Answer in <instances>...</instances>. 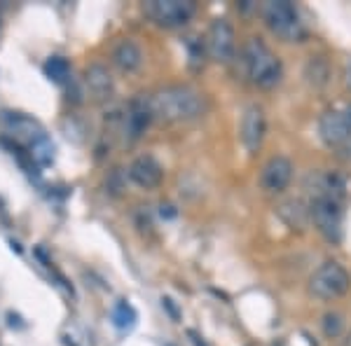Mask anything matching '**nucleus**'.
Returning <instances> with one entry per match:
<instances>
[{"label": "nucleus", "mask_w": 351, "mask_h": 346, "mask_svg": "<svg viewBox=\"0 0 351 346\" xmlns=\"http://www.w3.org/2000/svg\"><path fill=\"white\" fill-rule=\"evenodd\" d=\"M319 136L328 147H342L351 143V106L324 112L319 120Z\"/></svg>", "instance_id": "obj_7"}, {"label": "nucleus", "mask_w": 351, "mask_h": 346, "mask_svg": "<svg viewBox=\"0 0 351 346\" xmlns=\"http://www.w3.org/2000/svg\"><path fill=\"white\" fill-rule=\"evenodd\" d=\"M321 328H324V334L328 339H335L342 334V328H344V319L342 314H337V311H328L324 316V321H321Z\"/></svg>", "instance_id": "obj_22"}, {"label": "nucleus", "mask_w": 351, "mask_h": 346, "mask_svg": "<svg viewBox=\"0 0 351 346\" xmlns=\"http://www.w3.org/2000/svg\"><path fill=\"white\" fill-rule=\"evenodd\" d=\"M28 157L36 166H49L54 162V143L45 136V138L36 140L31 147H28Z\"/></svg>", "instance_id": "obj_19"}, {"label": "nucleus", "mask_w": 351, "mask_h": 346, "mask_svg": "<svg viewBox=\"0 0 351 346\" xmlns=\"http://www.w3.org/2000/svg\"><path fill=\"white\" fill-rule=\"evenodd\" d=\"M309 220L328 241L339 243L344 234V211L339 201H311Z\"/></svg>", "instance_id": "obj_6"}, {"label": "nucleus", "mask_w": 351, "mask_h": 346, "mask_svg": "<svg viewBox=\"0 0 351 346\" xmlns=\"http://www.w3.org/2000/svg\"><path fill=\"white\" fill-rule=\"evenodd\" d=\"M304 192L311 201H339L344 197V178L332 171H311L304 178Z\"/></svg>", "instance_id": "obj_9"}, {"label": "nucleus", "mask_w": 351, "mask_h": 346, "mask_svg": "<svg viewBox=\"0 0 351 346\" xmlns=\"http://www.w3.org/2000/svg\"><path fill=\"white\" fill-rule=\"evenodd\" d=\"M243 68L246 75L256 87L260 89H274L284 77V68L281 61L260 38H248L243 45Z\"/></svg>", "instance_id": "obj_2"}, {"label": "nucleus", "mask_w": 351, "mask_h": 346, "mask_svg": "<svg viewBox=\"0 0 351 346\" xmlns=\"http://www.w3.org/2000/svg\"><path fill=\"white\" fill-rule=\"evenodd\" d=\"M162 218H176V211H173V206H169V203H162Z\"/></svg>", "instance_id": "obj_24"}, {"label": "nucleus", "mask_w": 351, "mask_h": 346, "mask_svg": "<svg viewBox=\"0 0 351 346\" xmlns=\"http://www.w3.org/2000/svg\"><path fill=\"white\" fill-rule=\"evenodd\" d=\"M263 16L269 31L284 42H302L307 38V28L300 21L298 8L288 0H269L263 5Z\"/></svg>", "instance_id": "obj_3"}, {"label": "nucleus", "mask_w": 351, "mask_h": 346, "mask_svg": "<svg viewBox=\"0 0 351 346\" xmlns=\"http://www.w3.org/2000/svg\"><path fill=\"white\" fill-rule=\"evenodd\" d=\"M293 178V164L288 157H271V160L263 166V173H260V185L267 192H284L288 183Z\"/></svg>", "instance_id": "obj_13"}, {"label": "nucleus", "mask_w": 351, "mask_h": 346, "mask_svg": "<svg viewBox=\"0 0 351 346\" xmlns=\"http://www.w3.org/2000/svg\"><path fill=\"white\" fill-rule=\"evenodd\" d=\"M0 122H3L5 132L12 136L14 140H19V143H24L31 147L36 140L45 138V129L43 124L38 120H33V117L24 115V112H3L0 115Z\"/></svg>", "instance_id": "obj_10"}, {"label": "nucleus", "mask_w": 351, "mask_h": 346, "mask_svg": "<svg viewBox=\"0 0 351 346\" xmlns=\"http://www.w3.org/2000/svg\"><path fill=\"white\" fill-rule=\"evenodd\" d=\"M162 306H164V309L169 311V314L173 316V321H178V319H180V311H178V309H176V306H173V299H171V297H162Z\"/></svg>", "instance_id": "obj_23"}, {"label": "nucleus", "mask_w": 351, "mask_h": 346, "mask_svg": "<svg viewBox=\"0 0 351 346\" xmlns=\"http://www.w3.org/2000/svg\"><path fill=\"white\" fill-rule=\"evenodd\" d=\"M279 215L293 227V230H295V227H298V230H302V227L307 225V220H309V208H304L300 201L291 199V201H286V203H281V206H279Z\"/></svg>", "instance_id": "obj_17"}, {"label": "nucleus", "mask_w": 351, "mask_h": 346, "mask_svg": "<svg viewBox=\"0 0 351 346\" xmlns=\"http://www.w3.org/2000/svg\"><path fill=\"white\" fill-rule=\"evenodd\" d=\"M307 80L314 84V87H324V84L328 82V66L324 64L321 59H311L307 64Z\"/></svg>", "instance_id": "obj_21"}, {"label": "nucleus", "mask_w": 351, "mask_h": 346, "mask_svg": "<svg viewBox=\"0 0 351 346\" xmlns=\"http://www.w3.org/2000/svg\"><path fill=\"white\" fill-rule=\"evenodd\" d=\"M344 77H347V87L351 89V61L347 64V71H344Z\"/></svg>", "instance_id": "obj_25"}, {"label": "nucleus", "mask_w": 351, "mask_h": 346, "mask_svg": "<svg viewBox=\"0 0 351 346\" xmlns=\"http://www.w3.org/2000/svg\"><path fill=\"white\" fill-rule=\"evenodd\" d=\"M112 325L117 328V330H132V328L136 325V321H138V314H136V309L129 302H124V299H120L115 306H112Z\"/></svg>", "instance_id": "obj_18"}, {"label": "nucleus", "mask_w": 351, "mask_h": 346, "mask_svg": "<svg viewBox=\"0 0 351 346\" xmlns=\"http://www.w3.org/2000/svg\"><path fill=\"white\" fill-rule=\"evenodd\" d=\"M152 115L162 122H190L204 115L206 101L204 96L185 84H171V87L157 89L150 96Z\"/></svg>", "instance_id": "obj_1"}, {"label": "nucleus", "mask_w": 351, "mask_h": 346, "mask_svg": "<svg viewBox=\"0 0 351 346\" xmlns=\"http://www.w3.org/2000/svg\"><path fill=\"white\" fill-rule=\"evenodd\" d=\"M351 279L339 262H324L311 274L309 291L319 299H337L349 291Z\"/></svg>", "instance_id": "obj_4"}, {"label": "nucleus", "mask_w": 351, "mask_h": 346, "mask_svg": "<svg viewBox=\"0 0 351 346\" xmlns=\"http://www.w3.org/2000/svg\"><path fill=\"white\" fill-rule=\"evenodd\" d=\"M265 129H267V124H265V112L260 106H248L246 110H243V117H241V143L246 147L248 152H258L260 145H263L265 140Z\"/></svg>", "instance_id": "obj_12"}, {"label": "nucleus", "mask_w": 351, "mask_h": 346, "mask_svg": "<svg viewBox=\"0 0 351 346\" xmlns=\"http://www.w3.org/2000/svg\"><path fill=\"white\" fill-rule=\"evenodd\" d=\"M206 49L208 56L213 61H220V64H228L232 59V54H234V31H232L228 19H216L208 26Z\"/></svg>", "instance_id": "obj_11"}, {"label": "nucleus", "mask_w": 351, "mask_h": 346, "mask_svg": "<svg viewBox=\"0 0 351 346\" xmlns=\"http://www.w3.org/2000/svg\"><path fill=\"white\" fill-rule=\"evenodd\" d=\"M45 75L56 84H64L68 80V75H71V64H68L64 56H52V59L45 61Z\"/></svg>", "instance_id": "obj_20"}, {"label": "nucleus", "mask_w": 351, "mask_h": 346, "mask_svg": "<svg viewBox=\"0 0 351 346\" xmlns=\"http://www.w3.org/2000/svg\"><path fill=\"white\" fill-rule=\"evenodd\" d=\"M155 120L150 106V96L138 94L129 101V106L124 108L122 115V134L127 136V140H138L145 134V129L150 127V122Z\"/></svg>", "instance_id": "obj_8"}, {"label": "nucleus", "mask_w": 351, "mask_h": 346, "mask_svg": "<svg viewBox=\"0 0 351 346\" xmlns=\"http://www.w3.org/2000/svg\"><path fill=\"white\" fill-rule=\"evenodd\" d=\"M143 10L155 24L176 28L188 24L197 12V5L192 0H148Z\"/></svg>", "instance_id": "obj_5"}, {"label": "nucleus", "mask_w": 351, "mask_h": 346, "mask_svg": "<svg viewBox=\"0 0 351 346\" xmlns=\"http://www.w3.org/2000/svg\"><path fill=\"white\" fill-rule=\"evenodd\" d=\"M339 346H351V332L344 334V339H342V342H339Z\"/></svg>", "instance_id": "obj_26"}, {"label": "nucleus", "mask_w": 351, "mask_h": 346, "mask_svg": "<svg viewBox=\"0 0 351 346\" xmlns=\"http://www.w3.org/2000/svg\"><path fill=\"white\" fill-rule=\"evenodd\" d=\"M112 64L120 68L122 73H134L143 64V52H141V47L134 40L124 38V40H120L112 47Z\"/></svg>", "instance_id": "obj_16"}, {"label": "nucleus", "mask_w": 351, "mask_h": 346, "mask_svg": "<svg viewBox=\"0 0 351 346\" xmlns=\"http://www.w3.org/2000/svg\"><path fill=\"white\" fill-rule=\"evenodd\" d=\"M84 82H87V89L92 94L94 101H108L112 92H115V84H112V75L108 73V68L94 64L87 68V75H84Z\"/></svg>", "instance_id": "obj_15"}, {"label": "nucleus", "mask_w": 351, "mask_h": 346, "mask_svg": "<svg viewBox=\"0 0 351 346\" xmlns=\"http://www.w3.org/2000/svg\"><path fill=\"white\" fill-rule=\"evenodd\" d=\"M129 178L138 187H143V190H155L164 178V169H162V164L150 155L136 157L132 162V166H129Z\"/></svg>", "instance_id": "obj_14"}]
</instances>
